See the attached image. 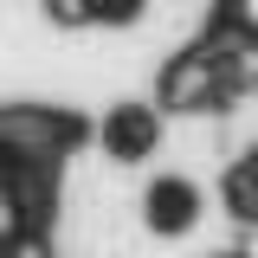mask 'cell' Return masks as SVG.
I'll return each mask as SVG.
<instances>
[{
    "instance_id": "obj_2",
    "label": "cell",
    "mask_w": 258,
    "mask_h": 258,
    "mask_svg": "<svg viewBox=\"0 0 258 258\" xmlns=\"http://www.w3.org/2000/svg\"><path fill=\"white\" fill-rule=\"evenodd\" d=\"M103 136H110V149H116L123 161H129V155H149V149H155V110H136V103H129V110L110 116Z\"/></svg>"
},
{
    "instance_id": "obj_3",
    "label": "cell",
    "mask_w": 258,
    "mask_h": 258,
    "mask_svg": "<svg viewBox=\"0 0 258 258\" xmlns=\"http://www.w3.org/2000/svg\"><path fill=\"white\" fill-rule=\"evenodd\" d=\"M226 200H232V213H239V220H258V149L226 174Z\"/></svg>"
},
{
    "instance_id": "obj_1",
    "label": "cell",
    "mask_w": 258,
    "mask_h": 258,
    "mask_svg": "<svg viewBox=\"0 0 258 258\" xmlns=\"http://www.w3.org/2000/svg\"><path fill=\"white\" fill-rule=\"evenodd\" d=\"M194 213H200V194L187 187V181H155L149 187V226L155 232H181V226H194Z\"/></svg>"
}]
</instances>
